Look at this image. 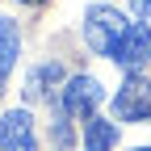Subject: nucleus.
I'll return each mask as SVG.
<instances>
[{
    "label": "nucleus",
    "instance_id": "1",
    "mask_svg": "<svg viewBox=\"0 0 151 151\" xmlns=\"http://www.w3.org/2000/svg\"><path fill=\"white\" fill-rule=\"evenodd\" d=\"M130 25H134V21H130L126 13L109 9V4H97V9H88V17H84V42L92 46V55L113 59V55H118V46L126 42Z\"/></svg>",
    "mask_w": 151,
    "mask_h": 151
},
{
    "label": "nucleus",
    "instance_id": "2",
    "mask_svg": "<svg viewBox=\"0 0 151 151\" xmlns=\"http://www.w3.org/2000/svg\"><path fill=\"white\" fill-rule=\"evenodd\" d=\"M113 118L118 122H151V84L143 76H126L122 92L113 97Z\"/></svg>",
    "mask_w": 151,
    "mask_h": 151
},
{
    "label": "nucleus",
    "instance_id": "3",
    "mask_svg": "<svg viewBox=\"0 0 151 151\" xmlns=\"http://www.w3.org/2000/svg\"><path fill=\"white\" fill-rule=\"evenodd\" d=\"M101 97H105V88H101L97 76H71L67 88H63V113L67 118H92Z\"/></svg>",
    "mask_w": 151,
    "mask_h": 151
},
{
    "label": "nucleus",
    "instance_id": "4",
    "mask_svg": "<svg viewBox=\"0 0 151 151\" xmlns=\"http://www.w3.org/2000/svg\"><path fill=\"white\" fill-rule=\"evenodd\" d=\"M0 147L4 151H38V134H34L29 109H9L0 118Z\"/></svg>",
    "mask_w": 151,
    "mask_h": 151
},
{
    "label": "nucleus",
    "instance_id": "5",
    "mask_svg": "<svg viewBox=\"0 0 151 151\" xmlns=\"http://www.w3.org/2000/svg\"><path fill=\"white\" fill-rule=\"evenodd\" d=\"M113 63H118L122 71H130V76L151 63V25L147 21H134V25H130L126 42L118 46V55H113Z\"/></svg>",
    "mask_w": 151,
    "mask_h": 151
},
{
    "label": "nucleus",
    "instance_id": "6",
    "mask_svg": "<svg viewBox=\"0 0 151 151\" xmlns=\"http://www.w3.org/2000/svg\"><path fill=\"white\" fill-rule=\"evenodd\" d=\"M59 80H63V67H59V63H42V67H34L29 80H25V97H29V101H46L50 92L59 88Z\"/></svg>",
    "mask_w": 151,
    "mask_h": 151
},
{
    "label": "nucleus",
    "instance_id": "7",
    "mask_svg": "<svg viewBox=\"0 0 151 151\" xmlns=\"http://www.w3.org/2000/svg\"><path fill=\"white\" fill-rule=\"evenodd\" d=\"M17 55H21V29H17V21L0 17V84L9 80V71H13V63H17Z\"/></svg>",
    "mask_w": 151,
    "mask_h": 151
},
{
    "label": "nucleus",
    "instance_id": "8",
    "mask_svg": "<svg viewBox=\"0 0 151 151\" xmlns=\"http://www.w3.org/2000/svg\"><path fill=\"white\" fill-rule=\"evenodd\" d=\"M113 143H118V126L92 113L84 126V151H113Z\"/></svg>",
    "mask_w": 151,
    "mask_h": 151
},
{
    "label": "nucleus",
    "instance_id": "9",
    "mask_svg": "<svg viewBox=\"0 0 151 151\" xmlns=\"http://www.w3.org/2000/svg\"><path fill=\"white\" fill-rule=\"evenodd\" d=\"M50 134H55V143H59V147H67V143H71V126H67V122H55Z\"/></svg>",
    "mask_w": 151,
    "mask_h": 151
},
{
    "label": "nucleus",
    "instance_id": "10",
    "mask_svg": "<svg viewBox=\"0 0 151 151\" xmlns=\"http://www.w3.org/2000/svg\"><path fill=\"white\" fill-rule=\"evenodd\" d=\"M134 13L139 17H151V0H134Z\"/></svg>",
    "mask_w": 151,
    "mask_h": 151
},
{
    "label": "nucleus",
    "instance_id": "11",
    "mask_svg": "<svg viewBox=\"0 0 151 151\" xmlns=\"http://www.w3.org/2000/svg\"><path fill=\"white\" fill-rule=\"evenodd\" d=\"M21 4H46V0H21Z\"/></svg>",
    "mask_w": 151,
    "mask_h": 151
},
{
    "label": "nucleus",
    "instance_id": "12",
    "mask_svg": "<svg viewBox=\"0 0 151 151\" xmlns=\"http://www.w3.org/2000/svg\"><path fill=\"white\" fill-rule=\"evenodd\" d=\"M139 151H151V147H139Z\"/></svg>",
    "mask_w": 151,
    "mask_h": 151
}]
</instances>
